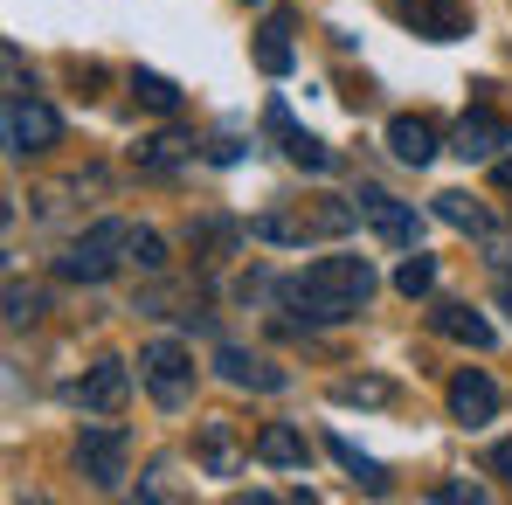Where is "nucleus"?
Segmentation results:
<instances>
[{"instance_id": "f257e3e1", "label": "nucleus", "mask_w": 512, "mask_h": 505, "mask_svg": "<svg viewBox=\"0 0 512 505\" xmlns=\"http://www.w3.org/2000/svg\"><path fill=\"white\" fill-rule=\"evenodd\" d=\"M374 298V263L367 256H319L305 263L298 277H284V305L312 326H340V319H360Z\"/></svg>"}, {"instance_id": "f03ea898", "label": "nucleus", "mask_w": 512, "mask_h": 505, "mask_svg": "<svg viewBox=\"0 0 512 505\" xmlns=\"http://www.w3.org/2000/svg\"><path fill=\"white\" fill-rule=\"evenodd\" d=\"M125 256H132V222H97V229H84L70 250L56 256V277L63 284H104Z\"/></svg>"}, {"instance_id": "7ed1b4c3", "label": "nucleus", "mask_w": 512, "mask_h": 505, "mask_svg": "<svg viewBox=\"0 0 512 505\" xmlns=\"http://www.w3.org/2000/svg\"><path fill=\"white\" fill-rule=\"evenodd\" d=\"M125 457H132V436H125L118 422H90L84 436H77V471H84L97 492H118Z\"/></svg>"}, {"instance_id": "20e7f679", "label": "nucleus", "mask_w": 512, "mask_h": 505, "mask_svg": "<svg viewBox=\"0 0 512 505\" xmlns=\"http://www.w3.org/2000/svg\"><path fill=\"white\" fill-rule=\"evenodd\" d=\"M139 381L153 388L160 409H180L187 388H194V360H187V346H180V339H153V346L139 353Z\"/></svg>"}, {"instance_id": "39448f33", "label": "nucleus", "mask_w": 512, "mask_h": 505, "mask_svg": "<svg viewBox=\"0 0 512 505\" xmlns=\"http://www.w3.org/2000/svg\"><path fill=\"white\" fill-rule=\"evenodd\" d=\"M63 139V118L49 111V104H35V97H7V153L14 160H28V153H49Z\"/></svg>"}, {"instance_id": "423d86ee", "label": "nucleus", "mask_w": 512, "mask_h": 505, "mask_svg": "<svg viewBox=\"0 0 512 505\" xmlns=\"http://www.w3.org/2000/svg\"><path fill=\"white\" fill-rule=\"evenodd\" d=\"M360 222H367L381 243H395V250H416V243H423V215H416L409 201L381 194V187H367V194H360Z\"/></svg>"}, {"instance_id": "0eeeda50", "label": "nucleus", "mask_w": 512, "mask_h": 505, "mask_svg": "<svg viewBox=\"0 0 512 505\" xmlns=\"http://www.w3.org/2000/svg\"><path fill=\"white\" fill-rule=\"evenodd\" d=\"M395 21L423 42H457L471 28V7L464 0H395Z\"/></svg>"}, {"instance_id": "6e6552de", "label": "nucleus", "mask_w": 512, "mask_h": 505, "mask_svg": "<svg viewBox=\"0 0 512 505\" xmlns=\"http://www.w3.org/2000/svg\"><path fill=\"white\" fill-rule=\"evenodd\" d=\"M450 146H457V160H499V146H512V125L499 111H464L457 118V132H450Z\"/></svg>"}, {"instance_id": "1a4fd4ad", "label": "nucleus", "mask_w": 512, "mask_h": 505, "mask_svg": "<svg viewBox=\"0 0 512 505\" xmlns=\"http://www.w3.org/2000/svg\"><path fill=\"white\" fill-rule=\"evenodd\" d=\"M450 416L471 422V429L499 416V388H492V374H485V367H457V374H450Z\"/></svg>"}, {"instance_id": "9d476101", "label": "nucleus", "mask_w": 512, "mask_h": 505, "mask_svg": "<svg viewBox=\"0 0 512 505\" xmlns=\"http://www.w3.org/2000/svg\"><path fill=\"white\" fill-rule=\"evenodd\" d=\"M263 125H270V139H277V146H284V153H291V160H298L305 173H326V167H333V153H326L312 132H298V125H291V104H284V97H270Z\"/></svg>"}, {"instance_id": "9b49d317", "label": "nucleus", "mask_w": 512, "mask_h": 505, "mask_svg": "<svg viewBox=\"0 0 512 505\" xmlns=\"http://www.w3.org/2000/svg\"><path fill=\"white\" fill-rule=\"evenodd\" d=\"M125 395H132V367H125V360H97L84 381H77V402L97 409V416H118Z\"/></svg>"}, {"instance_id": "f8f14e48", "label": "nucleus", "mask_w": 512, "mask_h": 505, "mask_svg": "<svg viewBox=\"0 0 512 505\" xmlns=\"http://www.w3.org/2000/svg\"><path fill=\"white\" fill-rule=\"evenodd\" d=\"M215 367H222L229 388H256V395L284 388V367H270L263 353H243V346H215Z\"/></svg>"}, {"instance_id": "ddd939ff", "label": "nucleus", "mask_w": 512, "mask_h": 505, "mask_svg": "<svg viewBox=\"0 0 512 505\" xmlns=\"http://www.w3.org/2000/svg\"><path fill=\"white\" fill-rule=\"evenodd\" d=\"M388 153H395L402 167H429V160H436V125H429L423 111H402V118L388 125Z\"/></svg>"}, {"instance_id": "4468645a", "label": "nucleus", "mask_w": 512, "mask_h": 505, "mask_svg": "<svg viewBox=\"0 0 512 505\" xmlns=\"http://www.w3.org/2000/svg\"><path fill=\"white\" fill-rule=\"evenodd\" d=\"M256 457H263L270 471H298V464H305V436H298L291 422H263V429H256Z\"/></svg>"}, {"instance_id": "2eb2a0df", "label": "nucleus", "mask_w": 512, "mask_h": 505, "mask_svg": "<svg viewBox=\"0 0 512 505\" xmlns=\"http://www.w3.org/2000/svg\"><path fill=\"white\" fill-rule=\"evenodd\" d=\"M429 326L443 339H457V346H492V319L485 312H471V305H436L429 312Z\"/></svg>"}, {"instance_id": "dca6fc26", "label": "nucleus", "mask_w": 512, "mask_h": 505, "mask_svg": "<svg viewBox=\"0 0 512 505\" xmlns=\"http://www.w3.org/2000/svg\"><path fill=\"white\" fill-rule=\"evenodd\" d=\"M201 471L208 478H236L243 471V443L229 436V422H208L201 429Z\"/></svg>"}, {"instance_id": "f3484780", "label": "nucleus", "mask_w": 512, "mask_h": 505, "mask_svg": "<svg viewBox=\"0 0 512 505\" xmlns=\"http://www.w3.org/2000/svg\"><path fill=\"white\" fill-rule=\"evenodd\" d=\"M256 63H263V77H291V21H270L263 35H256Z\"/></svg>"}, {"instance_id": "a211bd4d", "label": "nucleus", "mask_w": 512, "mask_h": 505, "mask_svg": "<svg viewBox=\"0 0 512 505\" xmlns=\"http://www.w3.org/2000/svg\"><path fill=\"white\" fill-rule=\"evenodd\" d=\"M388 395H395V388L374 381V374H346V381H333V402H340V409H381Z\"/></svg>"}, {"instance_id": "6ab92c4d", "label": "nucleus", "mask_w": 512, "mask_h": 505, "mask_svg": "<svg viewBox=\"0 0 512 505\" xmlns=\"http://www.w3.org/2000/svg\"><path fill=\"white\" fill-rule=\"evenodd\" d=\"M436 222H450V229H464V236H485V208H478L471 194H436Z\"/></svg>"}, {"instance_id": "aec40b11", "label": "nucleus", "mask_w": 512, "mask_h": 505, "mask_svg": "<svg viewBox=\"0 0 512 505\" xmlns=\"http://www.w3.org/2000/svg\"><path fill=\"white\" fill-rule=\"evenodd\" d=\"M333 457H340L346 471H353V485H360V492H388V471H381L374 457H360V450H353L346 436H333Z\"/></svg>"}, {"instance_id": "412c9836", "label": "nucleus", "mask_w": 512, "mask_h": 505, "mask_svg": "<svg viewBox=\"0 0 512 505\" xmlns=\"http://www.w3.org/2000/svg\"><path fill=\"white\" fill-rule=\"evenodd\" d=\"M132 90H139V104H146V111H160V118H173V111H180V84H167L160 70H139V77H132Z\"/></svg>"}, {"instance_id": "4be33fe9", "label": "nucleus", "mask_w": 512, "mask_h": 505, "mask_svg": "<svg viewBox=\"0 0 512 505\" xmlns=\"http://www.w3.org/2000/svg\"><path fill=\"white\" fill-rule=\"evenodd\" d=\"M429 284H436V256L409 250V256H402V270H395V291H402V298H423Z\"/></svg>"}, {"instance_id": "5701e85b", "label": "nucleus", "mask_w": 512, "mask_h": 505, "mask_svg": "<svg viewBox=\"0 0 512 505\" xmlns=\"http://www.w3.org/2000/svg\"><path fill=\"white\" fill-rule=\"evenodd\" d=\"M180 160H187V139H180V132H160V139L139 146V167L146 173H167V167H180Z\"/></svg>"}, {"instance_id": "b1692460", "label": "nucleus", "mask_w": 512, "mask_h": 505, "mask_svg": "<svg viewBox=\"0 0 512 505\" xmlns=\"http://www.w3.org/2000/svg\"><path fill=\"white\" fill-rule=\"evenodd\" d=\"M132 263H139V270H167V243H160L153 229H132Z\"/></svg>"}, {"instance_id": "393cba45", "label": "nucleus", "mask_w": 512, "mask_h": 505, "mask_svg": "<svg viewBox=\"0 0 512 505\" xmlns=\"http://www.w3.org/2000/svg\"><path fill=\"white\" fill-rule=\"evenodd\" d=\"M35 312H42V298H35V291H21V284H7V326H28Z\"/></svg>"}, {"instance_id": "a878e982", "label": "nucleus", "mask_w": 512, "mask_h": 505, "mask_svg": "<svg viewBox=\"0 0 512 505\" xmlns=\"http://www.w3.org/2000/svg\"><path fill=\"white\" fill-rule=\"evenodd\" d=\"M436 499H443V505H464V499L478 505V499H485V485H471V478H450V485H436Z\"/></svg>"}, {"instance_id": "bb28decb", "label": "nucleus", "mask_w": 512, "mask_h": 505, "mask_svg": "<svg viewBox=\"0 0 512 505\" xmlns=\"http://www.w3.org/2000/svg\"><path fill=\"white\" fill-rule=\"evenodd\" d=\"M492 471L512 485V436H506V443H492Z\"/></svg>"}]
</instances>
